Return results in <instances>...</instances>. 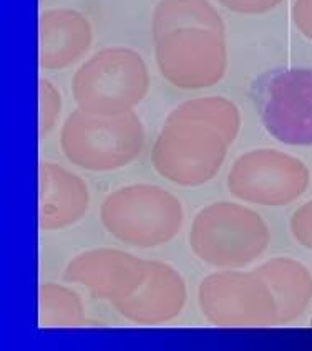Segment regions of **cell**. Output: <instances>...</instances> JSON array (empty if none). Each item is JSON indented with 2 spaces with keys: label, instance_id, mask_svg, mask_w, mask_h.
<instances>
[{
  "label": "cell",
  "instance_id": "6da1fadb",
  "mask_svg": "<svg viewBox=\"0 0 312 351\" xmlns=\"http://www.w3.org/2000/svg\"><path fill=\"white\" fill-rule=\"evenodd\" d=\"M191 252L214 269H244L266 252L271 230L263 215L233 201L208 204L190 227Z\"/></svg>",
  "mask_w": 312,
  "mask_h": 351
},
{
  "label": "cell",
  "instance_id": "7a4b0ae2",
  "mask_svg": "<svg viewBox=\"0 0 312 351\" xmlns=\"http://www.w3.org/2000/svg\"><path fill=\"white\" fill-rule=\"evenodd\" d=\"M150 85V70L137 50L108 47L75 71L71 97L78 110L117 117L133 111L146 98Z\"/></svg>",
  "mask_w": 312,
  "mask_h": 351
},
{
  "label": "cell",
  "instance_id": "3957f363",
  "mask_svg": "<svg viewBox=\"0 0 312 351\" xmlns=\"http://www.w3.org/2000/svg\"><path fill=\"white\" fill-rule=\"evenodd\" d=\"M100 221L118 242L133 249L170 244L185 221L175 194L155 184H130L113 191L100 207Z\"/></svg>",
  "mask_w": 312,
  "mask_h": 351
},
{
  "label": "cell",
  "instance_id": "277c9868",
  "mask_svg": "<svg viewBox=\"0 0 312 351\" xmlns=\"http://www.w3.org/2000/svg\"><path fill=\"white\" fill-rule=\"evenodd\" d=\"M145 126L137 113L102 117L75 110L60 131V151L74 166L90 173L122 169L142 154Z\"/></svg>",
  "mask_w": 312,
  "mask_h": 351
},
{
  "label": "cell",
  "instance_id": "5b68a950",
  "mask_svg": "<svg viewBox=\"0 0 312 351\" xmlns=\"http://www.w3.org/2000/svg\"><path fill=\"white\" fill-rule=\"evenodd\" d=\"M230 145L205 125L188 121H165L153 147V169L181 187L205 186L225 165Z\"/></svg>",
  "mask_w": 312,
  "mask_h": 351
},
{
  "label": "cell",
  "instance_id": "8992f818",
  "mask_svg": "<svg viewBox=\"0 0 312 351\" xmlns=\"http://www.w3.org/2000/svg\"><path fill=\"white\" fill-rule=\"evenodd\" d=\"M198 303L218 328H267L278 325L273 293L256 270L219 269L199 283Z\"/></svg>",
  "mask_w": 312,
  "mask_h": 351
},
{
  "label": "cell",
  "instance_id": "52a82bcc",
  "mask_svg": "<svg viewBox=\"0 0 312 351\" xmlns=\"http://www.w3.org/2000/svg\"><path fill=\"white\" fill-rule=\"evenodd\" d=\"M311 171L302 159L273 147L243 153L227 173L230 194L247 204L286 207L306 194Z\"/></svg>",
  "mask_w": 312,
  "mask_h": 351
},
{
  "label": "cell",
  "instance_id": "ba28073f",
  "mask_svg": "<svg viewBox=\"0 0 312 351\" xmlns=\"http://www.w3.org/2000/svg\"><path fill=\"white\" fill-rule=\"evenodd\" d=\"M259 118L276 141L312 146V69L273 70L253 86Z\"/></svg>",
  "mask_w": 312,
  "mask_h": 351
},
{
  "label": "cell",
  "instance_id": "9c48e42d",
  "mask_svg": "<svg viewBox=\"0 0 312 351\" xmlns=\"http://www.w3.org/2000/svg\"><path fill=\"white\" fill-rule=\"evenodd\" d=\"M161 77L179 90H206L223 82L227 70L226 35L208 29H178L155 38Z\"/></svg>",
  "mask_w": 312,
  "mask_h": 351
},
{
  "label": "cell",
  "instance_id": "30bf717a",
  "mask_svg": "<svg viewBox=\"0 0 312 351\" xmlns=\"http://www.w3.org/2000/svg\"><path fill=\"white\" fill-rule=\"evenodd\" d=\"M148 261L111 247L91 249L75 255L63 278L82 285L98 300L115 303L130 297L145 280Z\"/></svg>",
  "mask_w": 312,
  "mask_h": 351
},
{
  "label": "cell",
  "instance_id": "8fae6325",
  "mask_svg": "<svg viewBox=\"0 0 312 351\" xmlns=\"http://www.w3.org/2000/svg\"><path fill=\"white\" fill-rule=\"evenodd\" d=\"M186 302L185 277L170 263L148 261L146 277L138 290L111 305L125 320L135 325L158 326L178 318Z\"/></svg>",
  "mask_w": 312,
  "mask_h": 351
},
{
  "label": "cell",
  "instance_id": "7c38bea8",
  "mask_svg": "<svg viewBox=\"0 0 312 351\" xmlns=\"http://www.w3.org/2000/svg\"><path fill=\"white\" fill-rule=\"evenodd\" d=\"M90 206V191L78 174L57 162H38V229L57 232L78 224Z\"/></svg>",
  "mask_w": 312,
  "mask_h": 351
},
{
  "label": "cell",
  "instance_id": "4fadbf2b",
  "mask_svg": "<svg viewBox=\"0 0 312 351\" xmlns=\"http://www.w3.org/2000/svg\"><path fill=\"white\" fill-rule=\"evenodd\" d=\"M93 27L82 12L49 9L38 17V65L42 70L70 69L90 51Z\"/></svg>",
  "mask_w": 312,
  "mask_h": 351
},
{
  "label": "cell",
  "instance_id": "5bb4252c",
  "mask_svg": "<svg viewBox=\"0 0 312 351\" xmlns=\"http://www.w3.org/2000/svg\"><path fill=\"white\" fill-rule=\"evenodd\" d=\"M256 272L266 282L278 308V325H289L302 317L312 302V272L291 257H274Z\"/></svg>",
  "mask_w": 312,
  "mask_h": 351
},
{
  "label": "cell",
  "instance_id": "9a60e30c",
  "mask_svg": "<svg viewBox=\"0 0 312 351\" xmlns=\"http://www.w3.org/2000/svg\"><path fill=\"white\" fill-rule=\"evenodd\" d=\"M178 29H208L226 35L225 20L210 0H159L151 15L153 40Z\"/></svg>",
  "mask_w": 312,
  "mask_h": 351
},
{
  "label": "cell",
  "instance_id": "2e32d148",
  "mask_svg": "<svg viewBox=\"0 0 312 351\" xmlns=\"http://www.w3.org/2000/svg\"><path fill=\"white\" fill-rule=\"evenodd\" d=\"M166 121H188L205 125L218 131L233 145L241 130V111L238 105L225 97H201L188 99L168 114Z\"/></svg>",
  "mask_w": 312,
  "mask_h": 351
},
{
  "label": "cell",
  "instance_id": "e0dca14e",
  "mask_svg": "<svg viewBox=\"0 0 312 351\" xmlns=\"http://www.w3.org/2000/svg\"><path fill=\"white\" fill-rule=\"evenodd\" d=\"M38 325L42 328H77L87 323L82 297L60 283H42L37 295Z\"/></svg>",
  "mask_w": 312,
  "mask_h": 351
},
{
  "label": "cell",
  "instance_id": "ac0fdd59",
  "mask_svg": "<svg viewBox=\"0 0 312 351\" xmlns=\"http://www.w3.org/2000/svg\"><path fill=\"white\" fill-rule=\"evenodd\" d=\"M62 95L47 78L38 80V136L43 139L54 131L62 113Z\"/></svg>",
  "mask_w": 312,
  "mask_h": 351
},
{
  "label": "cell",
  "instance_id": "d6986e66",
  "mask_svg": "<svg viewBox=\"0 0 312 351\" xmlns=\"http://www.w3.org/2000/svg\"><path fill=\"white\" fill-rule=\"evenodd\" d=\"M289 229L299 245L312 250V199L296 209L291 217Z\"/></svg>",
  "mask_w": 312,
  "mask_h": 351
},
{
  "label": "cell",
  "instance_id": "ffe728a7",
  "mask_svg": "<svg viewBox=\"0 0 312 351\" xmlns=\"http://www.w3.org/2000/svg\"><path fill=\"white\" fill-rule=\"evenodd\" d=\"M284 0H218L227 10L239 15H263L274 10Z\"/></svg>",
  "mask_w": 312,
  "mask_h": 351
},
{
  "label": "cell",
  "instance_id": "44dd1931",
  "mask_svg": "<svg viewBox=\"0 0 312 351\" xmlns=\"http://www.w3.org/2000/svg\"><path fill=\"white\" fill-rule=\"evenodd\" d=\"M293 22L299 34L312 42V0H294Z\"/></svg>",
  "mask_w": 312,
  "mask_h": 351
},
{
  "label": "cell",
  "instance_id": "7402d4cb",
  "mask_svg": "<svg viewBox=\"0 0 312 351\" xmlns=\"http://www.w3.org/2000/svg\"><path fill=\"white\" fill-rule=\"evenodd\" d=\"M311 326H312V318H311Z\"/></svg>",
  "mask_w": 312,
  "mask_h": 351
}]
</instances>
